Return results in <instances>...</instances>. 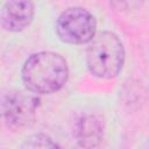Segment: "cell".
Returning <instances> with one entry per match:
<instances>
[{"mask_svg": "<svg viewBox=\"0 0 149 149\" xmlns=\"http://www.w3.org/2000/svg\"><path fill=\"white\" fill-rule=\"evenodd\" d=\"M69 73L66 59L54 51L31 54L21 69V78L26 88L36 95L59 91L66 84Z\"/></svg>", "mask_w": 149, "mask_h": 149, "instance_id": "obj_1", "label": "cell"}, {"mask_svg": "<svg viewBox=\"0 0 149 149\" xmlns=\"http://www.w3.org/2000/svg\"><path fill=\"white\" fill-rule=\"evenodd\" d=\"M20 149H59V147L49 135L36 133L27 137Z\"/></svg>", "mask_w": 149, "mask_h": 149, "instance_id": "obj_7", "label": "cell"}, {"mask_svg": "<svg viewBox=\"0 0 149 149\" xmlns=\"http://www.w3.org/2000/svg\"><path fill=\"white\" fill-rule=\"evenodd\" d=\"M40 98L28 90H14L0 100V119L13 132L30 128L37 115Z\"/></svg>", "mask_w": 149, "mask_h": 149, "instance_id": "obj_3", "label": "cell"}, {"mask_svg": "<svg viewBox=\"0 0 149 149\" xmlns=\"http://www.w3.org/2000/svg\"><path fill=\"white\" fill-rule=\"evenodd\" d=\"M73 136L81 148H97L101 143L104 136V126L101 120L91 113L79 115L74 123Z\"/></svg>", "mask_w": 149, "mask_h": 149, "instance_id": "obj_6", "label": "cell"}, {"mask_svg": "<svg viewBox=\"0 0 149 149\" xmlns=\"http://www.w3.org/2000/svg\"><path fill=\"white\" fill-rule=\"evenodd\" d=\"M125 58V47L119 36L112 31L95 34L88 43L86 65L90 73L99 79L116 77L123 68Z\"/></svg>", "mask_w": 149, "mask_h": 149, "instance_id": "obj_2", "label": "cell"}, {"mask_svg": "<svg viewBox=\"0 0 149 149\" xmlns=\"http://www.w3.org/2000/svg\"><path fill=\"white\" fill-rule=\"evenodd\" d=\"M35 15V5L31 1H8L0 9L1 27L12 33H19L30 26Z\"/></svg>", "mask_w": 149, "mask_h": 149, "instance_id": "obj_5", "label": "cell"}, {"mask_svg": "<svg viewBox=\"0 0 149 149\" xmlns=\"http://www.w3.org/2000/svg\"><path fill=\"white\" fill-rule=\"evenodd\" d=\"M56 33L69 44L90 43L97 33L95 16L84 7H69L58 15Z\"/></svg>", "mask_w": 149, "mask_h": 149, "instance_id": "obj_4", "label": "cell"}]
</instances>
